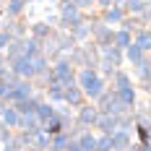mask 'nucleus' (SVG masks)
<instances>
[{
    "label": "nucleus",
    "mask_w": 151,
    "mask_h": 151,
    "mask_svg": "<svg viewBox=\"0 0 151 151\" xmlns=\"http://www.w3.org/2000/svg\"><path fill=\"white\" fill-rule=\"evenodd\" d=\"M76 86L83 91V99L86 102H96L107 89V81L99 76L96 68H78L76 70Z\"/></svg>",
    "instance_id": "obj_1"
},
{
    "label": "nucleus",
    "mask_w": 151,
    "mask_h": 151,
    "mask_svg": "<svg viewBox=\"0 0 151 151\" xmlns=\"http://www.w3.org/2000/svg\"><path fill=\"white\" fill-rule=\"evenodd\" d=\"M58 29H63V31H70L73 26H78L83 18H86V13H81L78 8H76L73 3H58Z\"/></svg>",
    "instance_id": "obj_2"
},
{
    "label": "nucleus",
    "mask_w": 151,
    "mask_h": 151,
    "mask_svg": "<svg viewBox=\"0 0 151 151\" xmlns=\"http://www.w3.org/2000/svg\"><path fill=\"white\" fill-rule=\"evenodd\" d=\"M34 91H37L34 81H29V78H13L11 81V89L5 94V104H18L21 99H29Z\"/></svg>",
    "instance_id": "obj_3"
},
{
    "label": "nucleus",
    "mask_w": 151,
    "mask_h": 151,
    "mask_svg": "<svg viewBox=\"0 0 151 151\" xmlns=\"http://www.w3.org/2000/svg\"><path fill=\"white\" fill-rule=\"evenodd\" d=\"M96 104V109L99 112H107V115H115V117H120V115H125V112H130L128 107H122V102L117 99V94H115V89H109L107 86L104 89V94L94 102Z\"/></svg>",
    "instance_id": "obj_4"
},
{
    "label": "nucleus",
    "mask_w": 151,
    "mask_h": 151,
    "mask_svg": "<svg viewBox=\"0 0 151 151\" xmlns=\"http://www.w3.org/2000/svg\"><path fill=\"white\" fill-rule=\"evenodd\" d=\"M96 117H99V109H96L94 102H83L78 109H73V122L81 125L83 130H91L94 122H96Z\"/></svg>",
    "instance_id": "obj_5"
},
{
    "label": "nucleus",
    "mask_w": 151,
    "mask_h": 151,
    "mask_svg": "<svg viewBox=\"0 0 151 151\" xmlns=\"http://www.w3.org/2000/svg\"><path fill=\"white\" fill-rule=\"evenodd\" d=\"M55 81H60L63 86H76V68L68 63V58H58L55 63H50Z\"/></svg>",
    "instance_id": "obj_6"
},
{
    "label": "nucleus",
    "mask_w": 151,
    "mask_h": 151,
    "mask_svg": "<svg viewBox=\"0 0 151 151\" xmlns=\"http://www.w3.org/2000/svg\"><path fill=\"white\" fill-rule=\"evenodd\" d=\"M99 13V21L104 24V26H112V29H117L120 26V21L125 18V11H122L120 3H112L109 8H104V11H96Z\"/></svg>",
    "instance_id": "obj_7"
},
{
    "label": "nucleus",
    "mask_w": 151,
    "mask_h": 151,
    "mask_svg": "<svg viewBox=\"0 0 151 151\" xmlns=\"http://www.w3.org/2000/svg\"><path fill=\"white\" fill-rule=\"evenodd\" d=\"M8 68H11V73L16 78H29L34 81V68H31V58H13V60H8Z\"/></svg>",
    "instance_id": "obj_8"
},
{
    "label": "nucleus",
    "mask_w": 151,
    "mask_h": 151,
    "mask_svg": "<svg viewBox=\"0 0 151 151\" xmlns=\"http://www.w3.org/2000/svg\"><path fill=\"white\" fill-rule=\"evenodd\" d=\"M91 130L94 133H102V136H112L117 130V117L115 115H107V112H99V117H96Z\"/></svg>",
    "instance_id": "obj_9"
},
{
    "label": "nucleus",
    "mask_w": 151,
    "mask_h": 151,
    "mask_svg": "<svg viewBox=\"0 0 151 151\" xmlns=\"http://www.w3.org/2000/svg\"><path fill=\"white\" fill-rule=\"evenodd\" d=\"M99 60L109 63L112 68H122V65H125V60H122V50H117V47H112V45L99 47Z\"/></svg>",
    "instance_id": "obj_10"
},
{
    "label": "nucleus",
    "mask_w": 151,
    "mask_h": 151,
    "mask_svg": "<svg viewBox=\"0 0 151 151\" xmlns=\"http://www.w3.org/2000/svg\"><path fill=\"white\" fill-rule=\"evenodd\" d=\"M117 94V99L122 102V107H128V109H133L138 104V99H141V94H138L136 83H130V86H122V89H115Z\"/></svg>",
    "instance_id": "obj_11"
},
{
    "label": "nucleus",
    "mask_w": 151,
    "mask_h": 151,
    "mask_svg": "<svg viewBox=\"0 0 151 151\" xmlns=\"http://www.w3.org/2000/svg\"><path fill=\"white\" fill-rule=\"evenodd\" d=\"M83 102H86V99H83V91L78 89V86H65V91H63V104L65 107L78 109Z\"/></svg>",
    "instance_id": "obj_12"
},
{
    "label": "nucleus",
    "mask_w": 151,
    "mask_h": 151,
    "mask_svg": "<svg viewBox=\"0 0 151 151\" xmlns=\"http://www.w3.org/2000/svg\"><path fill=\"white\" fill-rule=\"evenodd\" d=\"M0 125H5L8 130H18V125H21V115H18V109H16L13 104H5V109H3V115H0Z\"/></svg>",
    "instance_id": "obj_13"
},
{
    "label": "nucleus",
    "mask_w": 151,
    "mask_h": 151,
    "mask_svg": "<svg viewBox=\"0 0 151 151\" xmlns=\"http://www.w3.org/2000/svg\"><path fill=\"white\" fill-rule=\"evenodd\" d=\"M130 143H133V133H128V130H115V133L109 136V146H112V151H128V149H130Z\"/></svg>",
    "instance_id": "obj_14"
},
{
    "label": "nucleus",
    "mask_w": 151,
    "mask_h": 151,
    "mask_svg": "<svg viewBox=\"0 0 151 151\" xmlns=\"http://www.w3.org/2000/svg\"><path fill=\"white\" fill-rule=\"evenodd\" d=\"M52 31H55V29H52L50 24H45L42 18H37V21H31V24H29V37H31V39H37V42H45Z\"/></svg>",
    "instance_id": "obj_15"
},
{
    "label": "nucleus",
    "mask_w": 151,
    "mask_h": 151,
    "mask_svg": "<svg viewBox=\"0 0 151 151\" xmlns=\"http://www.w3.org/2000/svg\"><path fill=\"white\" fill-rule=\"evenodd\" d=\"M130 83H136V81H133L130 70H125V68H117L115 73L109 76V81H107L109 89H122V86H130Z\"/></svg>",
    "instance_id": "obj_16"
},
{
    "label": "nucleus",
    "mask_w": 151,
    "mask_h": 151,
    "mask_svg": "<svg viewBox=\"0 0 151 151\" xmlns=\"http://www.w3.org/2000/svg\"><path fill=\"white\" fill-rule=\"evenodd\" d=\"M26 0H5L3 3V16H8V18H21V16H26Z\"/></svg>",
    "instance_id": "obj_17"
},
{
    "label": "nucleus",
    "mask_w": 151,
    "mask_h": 151,
    "mask_svg": "<svg viewBox=\"0 0 151 151\" xmlns=\"http://www.w3.org/2000/svg\"><path fill=\"white\" fill-rule=\"evenodd\" d=\"M63 91H65V86H63L60 81H52V83L45 86L42 96H45L47 102H52V104H63Z\"/></svg>",
    "instance_id": "obj_18"
},
{
    "label": "nucleus",
    "mask_w": 151,
    "mask_h": 151,
    "mask_svg": "<svg viewBox=\"0 0 151 151\" xmlns=\"http://www.w3.org/2000/svg\"><path fill=\"white\" fill-rule=\"evenodd\" d=\"M68 34L73 37V42H76V45H83V42H89V39H91V24L86 21V18H83V21H81L78 26H73V29L68 31Z\"/></svg>",
    "instance_id": "obj_19"
},
{
    "label": "nucleus",
    "mask_w": 151,
    "mask_h": 151,
    "mask_svg": "<svg viewBox=\"0 0 151 151\" xmlns=\"http://www.w3.org/2000/svg\"><path fill=\"white\" fill-rule=\"evenodd\" d=\"M130 76H133V81H138V83H143V81H149V78H151V60H149V55L138 63V65H133Z\"/></svg>",
    "instance_id": "obj_20"
},
{
    "label": "nucleus",
    "mask_w": 151,
    "mask_h": 151,
    "mask_svg": "<svg viewBox=\"0 0 151 151\" xmlns=\"http://www.w3.org/2000/svg\"><path fill=\"white\" fill-rule=\"evenodd\" d=\"M133 45H136L141 52H146V55H149V52H151V31H149V29L133 31Z\"/></svg>",
    "instance_id": "obj_21"
},
{
    "label": "nucleus",
    "mask_w": 151,
    "mask_h": 151,
    "mask_svg": "<svg viewBox=\"0 0 151 151\" xmlns=\"http://www.w3.org/2000/svg\"><path fill=\"white\" fill-rule=\"evenodd\" d=\"M143 58H146V52H141V50H138L133 42H130V45L122 50V60H125V65H130V68H133V65H138Z\"/></svg>",
    "instance_id": "obj_22"
},
{
    "label": "nucleus",
    "mask_w": 151,
    "mask_h": 151,
    "mask_svg": "<svg viewBox=\"0 0 151 151\" xmlns=\"http://www.w3.org/2000/svg\"><path fill=\"white\" fill-rule=\"evenodd\" d=\"M120 5H122V11H125V16H138L141 11L151 8L149 0H122Z\"/></svg>",
    "instance_id": "obj_23"
},
{
    "label": "nucleus",
    "mask_w": 151,
    "mask_h": 151,
    "mask_svg": "<svg viewBox=\"0 0 151 151\" xmlns=\"http://www.w3.org/2000/svg\"><path fill=\"white\" fill-rule=\"evenodd\" d=\"M18 130H26V133H39V130H42V122H39V117H37L34 112L21 115V125H18Z\"/></svg>",
    "instance_id": "obj_24"
},
{
    "label": "nucleus",
    "mask_w": 151,
    "mask_h": 151,
    "mask_svg": "<svg viewBox=\"0 0 151 151\" xmlns=\"http://www.w3.org/2000/svg\"><path fill=\"white\" fill-rule=\"evenodd\" d=\"M52 34H55V39H58V47H60V52H63V55H68V52H70V50L76 47L73 37H70L68 31H63V29H55Z\"/></svg>",
    "instance_id": "obj_25"
},
{
    "label": "nucleus",
    "mask_w": 151,
    "mask_h": 151,
    "mask_svg": "<svg viewBox=\"0 0 151 151\" xmlns=\"http://www.w3.org/2000/svg\"><path fill=\"white\" fill-rule=\"evenodd\" d=\"M65 128H63V120L58 117V112L50 117V120L42 122V133H47V136H58V133H63Z\"/></svg>",
    "instance_id": "obj_26"
},
{
    "label": "nucleus",
    "mask_w": 151,
    "mask_h": 151,
    "mask_svg": "<svg viewBox=\"0 0 151 151\" xmlns=\"http://www.w3.org/2000/svg\"><path fill=\"white\" fill-rule=\"evenodd\" d=\"M78 143V151H94V143H96V133L94 130H83L81 136L76 138Z\"/></svg>",
    "instance_id": "obj_27"
},
{
    "label": "nucleus",
    "mask_w": 151,
    "mask_h": 151,
    "mask_svg": "<svg viewBox=\"0 0 151 151\" xmlns=\"http://www.w3.org/2000/svg\"><path fill=\"white\" fill-rule=\"evenodd\" d=\"M133 141H138V143H149L151 141L149 122H136V125H133Z\"/></svg>",
    "instance_id": "obj_28"
},
{
    "label": "nucleus",
    "mask_w": 151,
    "mask_h": 151,
    "mask_svg": "<svg viewBox=\"0 0 151 151\" xmlns=\"http://www.w3.org/2000/svg\"><path fill=\"white\" fill-rule=\"evenodd\" d=\"M34 115L39 117V122L50 120V117L55 115V104H52V102H47V99H42V102L37 104V109H34Z\"/></svg>",
    "instance_id": "obj_29"
},
{
    "label": "nucleus",
    "mask_w": 151,
    "mask_h": 151,
    "mask_svg": "<svg viewBox=\"0 0 151 151\" xmlns=\"http://www.w3.org/2000/svg\"><path fill=\"white\" fill-rule=\"evenodd\" d=\"M130 42H133V34H128L125 29H115V34H112V47H117V50H125Z\"/></svg>",
    "instance_id": "obj_30"
},
{
    "label": "nucleus",
    "mask_w": 151,
    "mask_h": 151,
    "mask_svg": "<svg viewBox=\"0 0 151 151\" xmlns=\"http://www.w3.org/2000/svg\"><path fill=\"white\" fill-rule=\"evenodd\" d=\"M50 138H52V136H47V133H42V130H39V133H34L29 149H31V151H47V149H50Z\"/></svg>",
    "instance_id": "obj_31"
},
{
    "label": "nucleus",
    "mask_w": 151,
    "mask_h": 151,
    "mask_svg": "<svg viewBox=\"0 0 151 151\" xmlns=\"http://www.w3.org/2000/svg\"><path fill=\"white\" fill-rule=\"evenodd\" d=\"M42 52V42L31 39V37H24V58H34Z\"/></svg>",
    "instance_id": "obj_32"
},
{
    "label": "nucleus",
    "mask_w": 151,
    "mask_h": 151,
    "mask_svg": "<svg viewBox=\"0 0 151 151\" xmlns=\"http://www.w3.org/2000/svg\"><path fill=\"white\" fill-rule=\"evenodd\" d=\"M117 29H125L128 34H133V31L143 29V26H141V18H138V16H125V18L120 21V26H117Z\"/></svg>",
    "instance_id": "obj_33"
},
{
    "label": "nucleus",
    "mask_w": 151,
    "mask_h": 151,
    "mask_svg": "<svg viewBox=\"0 0 151 151\" xmlns=\"http://www.w3.org/2000/svg\"><path fill=\"white\" fill-rule=\"evenodd\" d=\"M68 141H70V138L65 136V133H58V136H52V138H50V149H47V151H65Z\"/></svg>",
    "instance_id": "obj_34"
},
{
    "label": "nucleus",
    "mask_w": 151,
    "mask_h": 151,
    "mask_svg": "<svg viewBox=\"0 0 151 151\" xmlns=\"http://www.w3.org/2000/svg\"><path fill=\"white\" fill-rule=\"evenodd\" d=\"M133 125H136V122H133V115H130V112H125V115L117 117V130H128V133H133Z\"/></svg>",
    "instance_id": "obj_35"
},
{
    "label": "nucleus",
    "mask_w": 151,
    "mask_h": 151,
    "mask_svg": "<svg viewBox=\"0 0 151 151\" xmlns=\"http://www.w3.org/2000/svg\"><path fill=\"white\" fill-rule=\"evenodd\" d=\"M42 21H45V24H50L52 29H58V21H60V18H58V11H55V8H45Z\"/></svg>",
    "instance_id": "obj_36"
},
{
    "label": "nucleus",
    "mask_w": 151,
    "mask_h": 151,
    "mask_svg": "<svg viewBox=\"0 0 151 151\" xmlns=\"http://www.w3.org/2000/svg\"><path fill=\"white\" fill-rule=\"evenodd\" d=\"M94 151H112V146H109V136H102V133H96Z\"/></svg>",
    "instance_id": "obj_37"
},
{
    "label": "nucleus",
    "mask_w": 151,
    "mask_h": 151,
    "mask_svg": "<svg viewBox=\"0 0 151 151\" xmlns=\"http://www.w3.org/2000/svg\"><path fill=\"white\" fill-rule=\"evenodd\" d=\"M70 3H73L81 13H91L94 11V0H70Z\"/></svg>",
    "instance_id": "obj_38"
},
{
    "label": "nucleus",
    "mask_w": 151,
    "mask_h": 151,
    "mask_svg": "<svg viewBox=\"0 0 151 151\" xmlns=\"http://www.w3.org/2000/svg\"><path fill=\"white\" fill-rule=\"evenodd\" d=\"M0 151H24V146H21L16 138H11L8 143H3V146H0Z\"/></svg>",
    "instance_id": "obj_39"
},
{
    "label": "nucleus",
    "mask_w": 151,
    "mask_h": 151,
    "mask_svg": "<svg viewBox=\"0 0 151 151\" xmlns=\"http://www.w3.org/2000/svg\"><path fill=\"white\" fill-rule=\"evenodd\" d=\"M13 78H16V76L11 73V68H8V63H5V65H0V81H8V83H11Z\"/></svg>",
    "instance_id": "obj_40"
},
{
    "label": "nucleus",
    "mask_w": 151,
    "mask_h": 151,
    "mask_svg": "<svg viewBox=\"0 0 151 151\" xmlns=\"http://www.w3.org/2000/svg\"><path fill=\"white\" fill-rule=\"evenodd\" d=\"M8 89H11V83L8 81H0V99L5 102V94H8Z\"/></svg>",
    "instance_id": "obj_41"
},
{
    "label": "nucleus",
    "mask_w": 151,
    "mask_h": 151,
    "mask_svg": "<svg viewBox=\"0 0 151 151\" xmlns=\"http://www.w3.org/2000/svg\"><path fill=\"white\" fill-rule=\"evenodd\" d=\"M65 151H78V143H76V141H68V146H65Z\"/></svg>",
    "instance_id": "obj_42"
},
{
    "label": "nucleus",
    "mask_w": 151,
    "mask_h": 151,
    "mask_svg": "<svg viewBox=\"0 0 151 151\" xmlns=\"http://www.w3.org/2000/svg\"><path fill=\"white\" fill-rule=\"evenodd\" d=\"M0 65H5V52H0Z\"/></svg>",
    "instance_id": "obj_43"
},
{
    "label": "nucleus",
    "mask_w": 151,
    "mask_h": 151,
    "mask_svg": "<svg viewBox=\"0 0 151 151\" xmlns=\"http://www.w3.org/2000/svg\"><path fill=\"white\" fill-rule=\"evenodd\" d=\"M3 109H5V102H3V99H0V115H3Z\"/></svg>",
    "instance_id": "obj_44"
},
{
    "label": "nucleus",
    "mask_w": 151,
    "mask_h": 151,
    "mask_svg": "<svg viewBox=\"0 0 151 151\" xmlns=\"http://www.w3.org/2000/svg\"><path fill=\"white\" fill-rule=\"evenodd\" d=\"M58 3H70V0H58Z\"/></svg>",
    "instance_id": "obj_45"
},
{
    "label": "nucleus",
    "mask_w": 151,
    "mask_h": 151,
    "mask_svg": "<svg viewBox=\"0 0 151 151\" xmlns=\"http://www.w3.org/2000/svg\"><path fill=\"white\" fill-rule=\"evenodd\" d=\"M3 3H5V0H0V8H3Z\"/></svg>",
    "instance_id": "obj_46"
},
{
    "label": "nucleus",
    "mask_w": 151,
    "mask_h": 151,
    "mask_svg": "<svg viewBox=\"0 0 151 151\" xmlns=\"http://www.w3.org/2000/svg\"><path fill=\"white\" fill-rule=\"evenodd\" d=\"M0 16H3V8H0Z\"/></svg>",
    "instance_id": "obj_47"
},
{
    "label": "nucleus",
    "mask_w": 151,
    "mask_h": 151,
    "mask_svg": "<svg viewBox=\"0 0 151 151\" xmlns=\"http://www.w3.org/2000/svg\"><path fill=\"white\" fill-rule=\"evenodd\" d=\"M115 3H122V0H115Z\"/></svg>",
    "instance_id": "obj_48"
}]
</instances>
